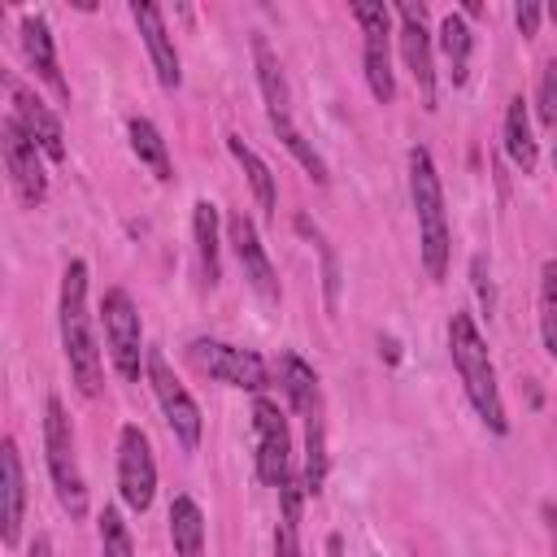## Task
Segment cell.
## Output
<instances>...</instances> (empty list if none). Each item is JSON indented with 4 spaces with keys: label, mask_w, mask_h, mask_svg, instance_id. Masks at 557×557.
<instances>
[{
    "label": "cell",
    "mask_w": 557,
    "mask_h": 557,
    "mask_svg": "<svg viewBox=\"0 0 557 557\" xmlns=\"http://www.w3.org/2000/svg\"><path fill=\"white\" fill-rule=\"evenodd\" d=\"M448 352H453V366L466 383V396L474 405V413L487 422V431L505 435L509 422H505V405H500V392H496V370H492V357L483 348V335L474 326V318L466 309H457L448 318Z\"/></svg>",
    "instance_id": "1"
},
{
    "label": "cell",
    "mask_w": 557,
    "mask_h": 557,
    "mask_svg": "<svg viewBox=\"0 0 557 557\" xmlns=\"http://www.w3.org/2000/svg\"><path fill=\"white\" fill-rule=\"evenodd\" d=\"M61 344H65V361H70L78 392L96 396L100 392V348H96L91 322H87V265L83 261H70L61 274Z\"/></svg>",
    "instance_id": "2"
},
{
    "label": "cell",
    "mask_w": 557,
    "mask_h": 557,
    "mask_svg": "<svg viewBox=\"0 0 557 557\" xmlns=\"http://www.w3.org/2000/svg\"><path fill=\"white\" fill-rule=\"evenodd\" d=\"M409 196L418 209V235H422V265L431 278H444L448 270V218H444V191L440 174L426 148H409Z\"/></svg>",
    "instance_id": "3"
},
{
    "label": "cell",
    "mask_w": 557,
    "mask_h": 557,
    "mask_svg": "<svg viewBox=\"0 0 557 557\" xmlns=\"http://www.w3.org/2000/svg\"><path fill=\"white\" fill-rule=\"evenodd\" d=\"M44 453H48V474H52L61 509L70 518H83L87 513V483H83V470L74 457V431L65 418V405L57 396H48V405H44Z\"/></svg>",
    "instance_id": "4"
},
{
    "label": "cell",
    "mask_w": 557,
    "mask_h": 557,
    "mask_svg": "<svg viewBox=\"0 0 557 557\" xmlns=\"http://www.w3.org/2000/svg\"><path fill=\"white\" fill-rule=\"evenodd\" d=\"M100 318H104V339H109V357L113 370L135 383L139 366H148V348H144V331H139V313L131 305V296L122 287H109L100 300Z\"/></svg>",
    "instance_id": "5"
},
{
    "label": "cell",
    "mask_w": 557,
    "mask_h": 557,
    "mask_svg": "<svg viewBox=\"0 0 557 557\" xmlns=\"http://www.w3.org/2000/svg\"><path fill=\"white\" fill-rule=\"evenodd\" d=\"M148 383H152V392H157V400H161V413H165L174 440L191 453V448L200 444V405H196V400L187 396V387L174 379V370H170V361L161 357V348H148Z\"/></svg>",
    "instance_id": "6"
},
{
    "label": "cell",
    "mask_w": 557,
    "mask_h": 557,
    "mask_svg": "<svg viewBox=\"0 0 557 557\" xmlns=\"http://www.w3.org/2000/svg\"><path fill=\"white\" fill-rule=\"evenodd\" d=\"M187 357H191L196 370H205L218 383L248 387V392L265 387V361L257 352H248V348H235V344H222V339H191Z\"/></svg>",
    "instance_id": "7"
},
{
    "label": "cell",
    "mask_w": 557,
    "mask_h": 557,
    "mask_svg": "<svg viewBox=\"0 0 557 557\" xmlns=\"http://www.w3.org/2000/svg\"><path fill=\"white\" fill-rule=\"evenodd\" d=\"M352 17L361 22V35H366V83H370L374 100H379V104H387V100L396 96V78H392V52H387L392 13H387V4L357 0V4H352Z\"/></svg>",
    "instance_id": "8"
},
{
    "label": "cell",
    "mask_w": 557,
    "mask_h": 557,
    "mask_svg": "<svg viewBox=\"0 0 557 557\" xmlns=\"http://www.w3.org/2000/svg\"><path fill=\"white\" fill-rule=\"evenodd\" d=\"M117 492L122 500L144 513L152 505V492H157V461H152V448H148V435L139 426H122L117 435Z\"/></svg>",
    "instance_id": "9"
},
{
    "label": "cell",
    "mask_w": 557,
    "mask_h": 557,
    "mask_svg": "<svg viewBox=\"0 0 557 557\" xmlns=\"http://www.w3.org/2000/svg\"><path fill=\"white\" fill-rule=\"evenodd\" d=\"M0 148H4V170L17 187V196L26 205H44L48 196V174H44V161H39V144L17 126V117L9 113L4 126H0Z\"/></svg>",
    "instance_id": "10"
},
{
    "label": "cell",
    "mask_w": 557,
    "mask_h": 557,
    "mask_svg": "<svg viewBox=\"0 0 557 557\" xmlns=\"http://www.w3.org/2000/svg\"><path fill=\"white\" fill-rule=\"evenodd\" d=\"M252 431H257V474H261V483L283 487L292 479V470H287L292 440H287V422H283V413H278L274 400L261 396L252 405Z\"/></svg>",
    "instance_id": "11"
},
{
    "label": "cell",
    "mask_w": 557,
    "mask_h": 557,
    "mask_svg": "<svg viewBox=\"0 0 557 557\" xmlns=\"http://www.w3.org/2000/svg\"><path fill=\"white\" fill-rule=\"evenodd\" d=\"M400 13V52H405V65H409V74H413V83H418V96H422V109H435V61H431V35H426V26H422V4H400L396 9Z\"/></svg>",
    "instance_id": "12"
},
{
    "label": "cell",
    "mask_w": 557,
    "mask_h": 557,
    "mask_svg": "<svg viewBox=\"0 0 557 557\" xmlns=\"http://www.w3.org/2000/svg\"><path fill=\"white\" fill-rule=\"evenodd\" d=\"M9 96H13V117H17V126L39 144V152H44L48 161H65V135H61L57 113H52L30 87H22L17 78H9Z\"/></svg>",
    "instance_id": "13"
},
{
    "label": "cell",
    "mask_w": 557,
    "mask_h": 557,
    "mask_svg": "<svg viewBox=\"0 0 557 557\" xmlns=\"http://www.w3.org/2000/svg\"><path fill=\"white\" fill-rule=\"evenodd\" d=\"M131 17H135V26H139V35H144V44H148V57H152L157 83H161L165 91H178L183 70H178V52H174V39H170V30H165L161 9H157V4H148V0H135V4H131Z\"/></svg>",
    "instance_id": "14"
},
{
    "label": "cell",
    "mask_w": 557,
    "mask_h": 557,
    "mask_svg": "<svg viewBox=\"0 0 557 557\" xmlns=\"http://www.w3.org/2000/svg\"><path fill=\"white\" fill-rule=\"evenodd\" d=\"M226 226H231V244H235V257H239V265H244V278H248L265 300H278V278H274V265H270V257H265V248H261V239H257L252 218L231 213Z\"/></svg>",
    "instance_id": "15"
},
{
    "label": "cell",
    "mask_w": 557,
    "mask_h": 557,
    "mask_svg": "<svg viewBox=\"0 0 557 557\" xmlns=\"http://www.w3.org/2000/svg\"><path fill=\"white\" fill-rule=\"evenodd\" d=\"M22 52H26V61L39 70V78L65 100L70 96V87H65V78H61V70H57V48H52V30H48V22L39 17V13H26L22 17Z\"/></svg>",
    "instance_id": "16"
},
{
    "label": "cell",
    "mask_w": 557,
    "mask_h": 557,
    "mask_svg": "<svg viewBox=\"0 0 557 557\" xmlns=\"http://www.w3.org/2000/svg\"><path fill=\"white\" fill-rule=\"evenodd\" d=\"M252 61H257V87H261V96H265L270 122H287V117H292V91H287L283 65H278L274 48L265 44V35H252Z\"/></svg>",
    "instance_id": "17"
},
{
    "label": "cell",
    "mask_w": 557,
    "mask_h": 557,
    "mask_svg": "<svg viewBox=\"0 0 557 557\" xmlns=\"http://www.w3.org/2000/svg\"><path fill=\"white\" fill-rule=\"evenodd\" d=\"M0 492H4V544H17V531H22V505H26V479H22V457H17V444L4 440L0 448Z\"/></svg>",
    "instance_id": "18"
},
{
    "label": "cell",
    "mask_w": 557,
    "mask_h": 557,
    "mask_svg": "<svg viewBox=\"0 0 557 557\" xmlns=\"http://www.w3.org/2000/svg\"><path fill=\"white\" fill-rule=\"evenodd\" d=\"M170 540L178 557H205V513L191 496L170 500Z\"/></svg>",
    "instance_id": "19"
},
{
    "label": "cell",
    "mask_w": 557,
    "mask_h": 557,
    "mask_svg": "<svg viewBox=\"0 0 557 557\" xmlns=\"http://www.w3.org/2000/svg\"><path fill=\"white\" fill-rule=\"evenodd\" d=\"M505 152L522 174L535 170V139H531V122H527V100L522 96H513L509 109H505Z\"/></svg>",
    "instance_id": "20"
},
{
    "label": "cell",
    "mask_w": 557,
    "mask_h": 557,
    "mask_svg": "<svg viewBox=\"0 0 557 557\" xmlns=\"http://www.w3.org/2000/svg\"><path fill=\"white\" fill-rule=\"evenodd\" d=\"M131 148H135V157H139V165H148L161 183H170L174 178V170H170V157H165V139H161V131L148 122V117H131Z\"/></svg>",
    "instance_id": "21"
},
{
    "label": "cell",
    "mask_w": 557,
    "mask_h": 557,
    "mask_svg": "<svg viewBox=\"0 0 557 557\" xmlns=\"http://www.w3.org/2000/svg\"><path fill=\"white\" fill-rule=\"evenodd\" d=\"M226 148H231V157L244 165V174H248V187H252V196H257V205L265 209V213H274V205H278V196H274V174H270V165L239 139V135H226Z\"/></svg>",
    "instance_id": "22"
},
{
    "label": "cell",
    "mask_w": 557,
    "mask_h": 557,
    "mask_svg": "<svg viewBox=\"0 0 557 557\" xmlns=\"http://www.w3.org/2000/svg\"><path fill=\"white\" fill-rule=\"evenodd\" d=\"M191 231H196L200 270H205V278H209V283H218V278H222V265H218V205H213V200H196Z\"/></svg>",
    "instance_id": "23"
},
{
    "label": "cell",
    "mask_w": 557,
    "mask_h": 557,
    "mask_svg": "<svg viewBox=\"0 0 557 557\" xmlns=\"http://www.w3.org/2000/svg\"><path fill=\"white\" fill-rule=\"evenodd\" d=\"M283 392L292 400V409H300L305 418L318 413V374L309 361H300L296 352H283Z\"/></svg>",
    "instance_id": "24"
},
{
    "label": "cell",
    "mask_w": 557,
    "mask_h": 557,
    "mask_svg": "<svg viewBox=\"0 0 557 557\" xmlns=\"http://www.w3.org/2000/svg\"><path fill=\"white\" fill-rule=\"evenodd\" d=\"M440 48H444V57H448V65H453V83H466V65H470L474 35H470V26H466L461 13H448V17L440 22Z\"/></svg>",
    "instance_id": "25"
},
{
    "label": "cell",
    "mask_w": 557,
    "mask_h": 557,
    "mask_svg": "<svg viewBox=\"0 0 557 557\" xmlns=\"http://www.w3.org/2000/svg\"><path fill=\"white\" fill-rule=\"evenodd\" d=\"M326 483V440H322V418L309 413V431H305V492H322Z\"/></svg>",
    "instance_id": "26"
},
{
    "label": "cell",
    "mask_w": 557,
    "mask_h": 557,
    "mask_svg": "<svg viewBox=\"0 0 557 557\" xmlns=\"http://www.w3.org/2000/svg\"><path fill=\"white\" fill-rule=\"evenodd\" d=\"M540 335L548 357L557 361V261H544V278H540Z\"/></svg>",
    "instance_id": "27"
},
{
    "label": "cell",
    "mask_w": 557,
    "mask_h": 557,
    "mask_svg": "<svg viewBox=\"0 0 557 557\" xmlns=\"http://www.w3.org/2000/svg\"><path fill=\"white\" fill-rule=\"evenodd\" d=\"M270 126H274V135L287 144V152H292V157H296V161H300V165L313 174V183H331V174H326V161H322V157L313 152V144H309V139H305L296 126H292V117H287V122H270Z\"/></svg>",
    "instance_id": "28"
},
{
    "label": "cell",
    "mask_w": 557,
    "mask_h": 557,
    "mask_svg": "<svg viewBox=\"0 0 557 557\" xmlns=\"http://www.w3.org/2000/svg\"><path fill=\"white\" fill-rule=\"evenodd\" d=\"M100 557H135L131 531H126V522H122L117 509H104L100 513Z\"/></svg>",
    "instance_id": "29"
},
{
    "label": "cell",
    "mask_w": 557,
    "mask_h": 557,
    "mask_svg": "<svg viewBox=\"0 0 557 557\" xmlns=\"http://www.w3.org/2000/svg\"><path fill=\"white\" fill-rule=\"evenodd\" d=\"M535 109H540V122H544V126H557V61H548L544 74H540Z\"/></svg>",
    "instance_id": "30"
},
{
    "label": "cell",
    "mask_w": 557,
    "mask_h": 557,
    "mask_svg": "<svg viewBox=\"0 0 557 557\" xmlns=\"http://www.w3.org/2000/svg\"><path fill=\"white\" fill-rule=\"evenodd\" d=\"M274 557H300V544H296V527L292 522H278L274 527Z\"/></svg>",
    "instance_id": "31"
},
{
    "label": "cell",
    "mask_w": 557,
    "mask_h": 557,
    "mask_svg": "<svg viewBox=\"0 0 557 557\" xmlns=\"http://www.w3.org/2000/svg\"><path fill=\"white\" fill-rule=\"evenodd\" d=\"M513 22H518V30H522V35H535V26H540V4L522 0V4L513 9Z\"/></svg>",
    "instance_id": "32"
},
{
    "label": "cell",
    "mask_w": 557,
    "mask_h": 557,
    "mask_svg": "<svg viewBox=\"0 0 557 557\" xmlns=\"http://www.w3.org/2000/svg\"><path fill=\"white\" fill-rule=\"evenodd\" d=\"M470 274H474V292H479V300H483V309L492 313V283H487V270H483V257H474V261H470Z\"/></svg>",
    "instance_id": "33"
},
{
    "label": "cell",
    "mask_w": 557,
    "mask_h": 557,
    "mask_svg": "<svg viewBox=\"0 0 557 557\" xmlns=\"http://www.w3.org/2000/svg\"><path fill=\"white\" fill-rule=\"evenodd\" d=\"M544 522H548V540H553V557H557V509L544 505Z\"/></svg>",
    "instance_id": "34"
},
{
    "label": "cell",
    "mask_w": 557,
    "mask_h": 557,
    "mask_svg": "<svg viewBox=\"0 0 557 557\" xmlns=\"http://www.w3.org/2000/svg\"><path fill=\"white\" fill-rule=\"evenodd\" d=\"M30 557H48V535H39V540L30 544Z\"/></svg>",
    "instance_id": "35"
},
{
    "label": "cell",
    "mask_w": 557,
    "mask_h": 557,
    "mask_svg": "<svg viewBox=\"0 0 557 557\" xmlns=\"http://www.w3.org/2000/svg\"><path fill=\"white\" fill-rule=\"evenodd\" d=\"M553 165H557V148H553Z\"/></svg>",
    "instance_id": "36"
}]
</instances>
